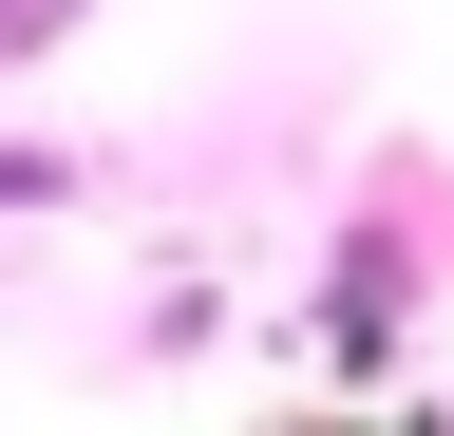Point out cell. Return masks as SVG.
<instances>
[{
  "instance_id": "6da1fadb",
  "label": "cell",
  "mask_w": 454,
  "mask_h": 436,
  "mask_svg": "<svg viewBox=\"0 0 454 436\" xmlns=\"http://www.w3.org/2000/svg\"><path fill=\"white\" fill-rule=\"evenodd\" d=\"M322 361H340V379H379V361H397V266H379V247L322 285Z\"/></svg>"
},
{
  "instance_id": "7a4b0ae2",
  "label": "cell",
  "mask_w": 454,
  "mask_h": 436,
  "mask_svg": "<svg viewBox=\"0 0 454 436\" xmlns=\"http://www.w3.org/2000/svg\"><path fill=\"white\" fill-rule=\"evenodd\" d=\"M76 190V152H0V209H57Z\"/></svg>"
},
{
  "instance_id": "3957f363",
  "label": "cell",
  "mask_w": 454,
  "mask_h": 436,
  "mask_svg": "<svg viewBox=\"0 0 454 436\" xmlns=\"http://www.w3.org/2000/svg\"><path fill=\"white\" fill-rule=\"evenodd\" d=\"M38 38H76V0H0V58H38Z\"/></svg>"
},
{
  "instance_id": "277c9868",
  "label": "cell",
  "mask_w": 454,
  "mask_h": 436,
  "mask_svg": "<svg viewBox=\"0 0 454 436\" xmlns=\"http://www.w3.org/2000/svg\"><path fill=\"white\" fill-rule=\"evenodd\" d=\"M397 436H435V417H397Z\"/></svg>"
}]
</instances>
